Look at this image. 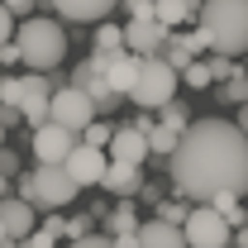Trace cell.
Here are the masks:
<instances>
[{
  "label": "cell",
  "mask_w": 248,
  "mask_h": 248,
  "mask_svg": "<svg viewBox=\"0 0 248 248\" xmlns=\"http://www.w3.org/2000/svg\"><path fill=\"white\" fill-rule=\"evenodd\" d=\"M167 182L182 201L205 205L215 191L248 196V134L234 120H191L167 157Z\"/></svg>",
  "instance_id": "obj_1"
},
{
  "label": "cell",
  "mask_w": 248,
  "mask_h": 248,
  "mask_svg": "<svg viewBox=\"0 0 248 248\" xmlns=\"http://www.w3.org/2000/svg\"><path fill=\"white\" fill-rule=\"evenodd\" d=\"M196 33L219 58L248 53V0H205L196 15Z\"/></svg>",
  "instance_id": "obj_2"
},
{
  "label": "cell",
  "mask_w": 248,
  "mask_h": 248,
  "mask_svg": "<svg viewBox=\"0 0 248 248\" xmlns=\"http://www.w3.org/2000/svg\"><path fill=\"white\" fill-rule=\"evenodd\" d=\"M15 48H19V62L33 67V72H53L62 67L67 58V29H62L58 19H19V29H15Z\"/></svg>",
  "instance_id": "obj_3"
},
{
  "label": "cell",
  "mask_w": 248,
  "mask_h": 248,
  "mask_svg": "<svg viewBox=\"0 0 248 248\" xmlns=\"http://www.w3.org/2000/svg\"><path fill=\"white\" fill-rule=\"evenodd\" d=\"M19 196L29 201L33 210H67V205L81 196V186L72 182L67 162H38L29 177L19 182Z\"/></svg>",
  "instance_id": "obj_4"
},
{
  "label": "cell",
  "mask_w": 248,
  "mask_h": 248,
  "mask_svg": "<svg viewBox=\"0 0 248 248\" xmlns=\"http://www.w3.org/2000/svg\"><path fill=\"white\" fill-rule=\"evenodd\" d=\"M177 86H182V72L167 67V62L153 53V58L139 62V77H134V86H129L124 100H129L134 110H162V105L177 95Z\"/></svg>",
  "instance_id": "obj_5"
},
{
  "label": "cell",
  "mask_w": 248,
  "mask_h": 248,
  "mask_svg": "<svg viewBox=\"0 0 248 248\" xmlns=\"http://www.w3.org/2000/svg\"><path fill=\"white\" fill-rule=\"evenodd\" d=\"M182 234H186V248H229V239H234L229 219L219 210H210V205H191Z\"/></svg>",
  "instance_id": "obj_6"
},
{
  "label": "cell",
  "mask_w": 248,
  "mask_h": 248,
  "mask_svg": "<svg viewBox=\"0 0 248 248\" xmlns=\"http://www.w3.org/2000/svg\"><path fill=\"white\" fill-rule=\"evenodd\" d=\"M48 120L62 124V129H72V134H81L86 124L95 120V105H91V95L86 91H77V86H53V105H48Z\"/></svg>",
  "instance_id": "obj_7"
},
{
  "label": "cell",
  "mask_w": 248,
  "mask_h": 248,
  "mask_svg": "<svg viewBox=\"0 0 248 248\" xmlns=\"http://www.w3.org/2000/svg\"><path fill=\"white\" fill-rule=\"evenodd\" d=\"M67 86H77V91H86V95H91L95 115H100V110L110 115V110H115V105L124 100V95H115V91H110V81H105V67H100V58L77 62V67H72V77H67Z\"/></svg>",
  "instance_id": "obj_8"
},
{
  "label": "cell",
  "mask_w": 248,
  "mask_h": 248,
  "mask_svg": "<svg viewBox=\"0 0 248 248\" xmlns=\"http://www.w3.org/2000/svg\"><path fill=\"white\" fill-rule=\"evenodd\" d=\"M53 86H58V81H48V72H33V77H24V95H19V115L29 120V129H38V124H48V105H53Z\"/></svg>",
  "instance_id": "obj_9"
},
{
  "label": "cell",
  "mask_w": 248,
  "mask_h": 248,
  "mask_svg": "<svg viewBox=\"0 0 248 248\" xmlns=\"http://www.w3.org/2000/svg\"><path fill=\"white\" fill-rule=\"evenodd\" d=\"M33 157H38V162H67V153H72V148H77V134H72V129H62V124H38V129H33Z\"/></svg>",
  "instance_id": "obj_10"
},
{
  "label": "cell",
  "mask_w": 248,
  "mask_h": 248,
  "mask_svg": "<svg viewBox=\"0 0 248 248\" xmlns=\"http://www.w3.org/2000/svg\"><path fill=\"white\" fill-rule=\"evenodd\" d=\"M105 167H110L105 148H91V143H81V139H77V148L67 153V172H72V182H77V186H100Z\"/></svg>",
  "instance_id": "obj_11"
},
{
  "label": "cell",
  "mask_w": 248,
  "mask_h": 248,
  "mask_svg": "<svg viewBox=\"0 0 248 248\" xmlns=\"http://www.w3.org/2000/svg\"><path fill=\"white\" fill-rule=\"evenodd\" d=\"M167 33H172V29L157 24V19H129V24H124V48L139 53V58H153V53H162Z\"/></svg>",
  "instance_id": "obj_12"
},
{
  "label": "cell",
  "mask_w": 248,
  "mask_h": 248,
  "mask_svg": "<svg viewBox=\"0 0 248 248\" xmlns=\"http://www.w3.org/2000/svg\"><path fill=\"white\" fill-rule=\"evenodd\" d=\"M100 58V67H105V81H110V91L115 95H129V86H134V77H139V53H129V48H120V53H95Z\"/></svg>",
  "instance_id": "obj_13"
},
{
  "label": "cell",
  "mask_w": 248,
  "mask_h": 248,
  "mask_svg": "<svg viewBox=\"0 0 248 248\" xmlns=\"http://www.w3.org/2000/svg\"><path fill=\"white\" fill-rule=\"evenodd\" d=\"M110 162H129V167H143V157H148V134H139L134 124H124L115 129V139H110Z\"/></svg>",
  "instance_id": "obj_14"
},
{
  "label": "cell",
  "mask_w": 248,
  "mask_h": 248,
  "mask_svg": "<svg viewBox=\"0 0 248 248\" xmlns=\"http://www.w3.org/2000/svg\"><path fill=\"white\" fill-rule=\"evenodd\" d=\"M53 10L72 24H100L110 19V10H120V0H53Z\"/></svg>",
  "instance_id": "obj_15"
},
{
  "label": "cell",
  "mask_w": 248,
  "mask_h": 248,
  "mask_svg": "<svg viewBox=\"0 0 248 248\" xmlns=\"http://www.w3.org/2000/svg\"><path fill=\"white\" fill-rule=\"evenodd\" d=\"M33 219H38V215H33V205L24 201V196H5V201H0V224H5L10 239H29Z\"/></svg>",
  "instance_id": "obj_16"
},
{
  "label": "cell",
  "mask_w": 248,
  "mask_h": 248,
  "mask_svg": "<svg viewBox=\"0 0 248 248\" xmlns=\"http://www.w3.org/2000/svg\"><path fill=\"white\" fill-rule=\"evenodd\" d=\"M201 48H205V38H201V33L196 29H186V33H167V43H162V53H157V58L167 62V67H177V72H182L186 62L196 58V53H201Z\"/></svg>",
  "instance_id": "obj_17"
},
{
  "label": "cell",
  "mask_w": 248,
  "mask_h": 248,
  "mask_svg": "<svg viewBox=\"0 0 248 248\" xmlns=\"http://www.w3.org/2000/svg\"><path fill=\"white\" fill-rule=\"evenodd\" d=\"M100 186H105L110 196H120V201H134V196L143 191V172H139V167H129V162H110V167H105V177H100Z\"/></svg>",
  "instance_id": "obj_18"
},
{
  "label": "cell",
  "mask_w": 248,
  "mask_h": 248,
  "mask_svg": "<svg viewBox=\"0 0 248 248\" xmlns=\"http://www.w3.org/2000/svg\"><path fill=\"white\" fill-rule=\"evenodd\" d=\"M139 248H186V234H182V224L148 219V224H139Z\"/></svg>",
  "instance_id": "obj_19"
},
{
  "label": "cell",
  "mask_w": 248,
  "mask_h": 248,
  "mask_svg": "<svg viewBox=\"0 0 248 248\" xmlns=\"http://www.w3.org/2000/svg\"><path fill=\"white\" fill-rule=\"evenodd\" d=\"M201 5H205V0H157V5H153V19H157V24H167V29H182V24H196Z\"/></svg>",
  "instance_id": "obj_20"
},
{
  "label": "cell",
  "mask_w": 248,
  "mask_h": 248,
  "mask_svg": "<svg viewBox=\"0 0 248 248\" xmlns=\"http://www.w3.org/2000/svg\"><path fill=\"white\" fill-rule=\"evenodd\" d=\"M182 86H191V91L215 86V62H210V58H191V62L182 67Z\"/></svg>",
  "instance_id": "obj_21"
},
{
  "label": "cell",
  "mask_w": 248,
  "mask_h": 248,
  "mask_svg": "<svg viewBox=\"0 0 248 248\" xmlns=\"http://www.w3.org/2000/svg\"><path fill=\"white\" fill-rule=\"evenodd\" d=\"M95 53H120L124 48V24H110V19H100V29L91 33Z\"/></svg>",
  "instance_id": "obj_22"
},
{
  "label": "cell",
  "mask_w": 248,
  "mask_h": 248,
  "mask_svg": "<svg viewBox=\"0 0 248 248\" xmlns=\"http://www.w3.org/2000/svg\"><path fill=\"white\" fill-rule=\"evenodd\" d=\"M105 229L110 234H134L139 229V215H134V201H120L110 215H105Z\"/></svg>",
  "instance_id": "obj_23"
},
{
  "label": "cell",
  "mask_w": 248,
  "mask_h": 248,
  "mask_svg": "<svg viewBox=\"0 0 248 248\" xmlns=\"http://www.w3.org/2000/svg\"><path fill=\"white\" fill-rule=\"evenodd\" d=\"M219 100L224 105H248V67H239L229 81H219Z\"/></svg>",
  "instance_id": "obj_24"
},
{
  "label": "cell",
  "mask_w": 248,
  "mask_h": 248,
  "mask_svg": "<svg viewBox=\"0 0 248 248\" xmlns=\"http://www.w3.org/2000/svg\"><path fill=\"white\" fill-rule=\"evenodd\" d=\"M182 143V134H172V129H162V124H153L148 129V153H157V157H172V148Z\"/></svg>",
  "instance_id": "obj_25"
},
{
  "label": "cell",
  "mask_w": 248,
  "mask_h": 248,
  "mask_svg": "<svg viewBox=\"0 0 248 248\" xmlns=\"http://www.w3.org/2000/svg\"><path fill=\"white\" fill-rule=\"evenodd\" d=\"M77 139H81V143H91V148H110V139H115V129H110V124H105L100 115H95V120L86 124V129H81Z\"/></svg>",
  "instance_id": "obj_26"
},
{
  "label": "cell",
  "mask_w": 248,
  "mask_h": 248,
  "mask_svg": "<svg viewBox=\"0 0 248 248\" xmlns=\"http://www.w3.org/2000/svg\"><path fill=\"white\" fill-rule=\"evenodd\" d=\"M157 124H162V129H172V134H186L191 115H186V105H172V100H167V105L157 110Z\"/></svg>",
  "instance_id": "obj_27"
},
{
  "label": "cell",
  "mask_w": 248,
  "mask_h": 248,
  "mask_svg": "<svg viewBox=\"0 0 248 248\" xmlns=\"http://www.w3.org/2000/svg\"><path fill=\"white\" fill-rule=\"evenodd\" d=\"M186 215H191V201H182V196L157 201V219H167V224H186Z\"/></svg>",
  "instance_id": "obj_28"
},
{
  "label": "cell",
  "mask_w": 248,
  "mask_h": 248,
  "mask_svg": "<svg viewBox=\"0 0 248 248\" xmlns=\"http://www.w3.org/2000/svg\"><path fill=\"white\" fill-rule=\"evenodd\" d=\"M19 95H24V77H5L0 81V105H19Z\"/></svg>",
  "instance_id": "obj_29"
},
{
  "label": "cell",
  "mask_w": 248,
  "mask_h": 248,
  "mask_svg": "<svg viewBox=\"0 0 248 248\" xmlns=\"http://www.w3.org/2000/svg\"><path fill=\"white\" fill-rule=\"evenodd\" d=\"M124 10H129V19H153V5L157 0H120Z\"/></svg>",
  "instance_id": "obj_30"
},
{
  "label": "cell",
  "mask_w": 248,
  "mask_h": 248,
  "mask_svg": "<svg viewBox=\"0 0 248 248\" xmlns=\"http://www.w3.org/2000/svg\"><path fill=\"white\" fill-rule=\"evenodd\" d=\"M91 219H95V215H77V219H67V239H86V234H91Z\"/></svg>",
  "instance_id": "obj_31"
},
{
  "label": "cell",
  "mask_w": 248,
  "mask_h": 248,
  "mask_svg": "<svg viewBox=\"0 0 248 248\" xmlns=\"http://www.w3.org/2000/svg\"><path fill=\"white\" fill-rule=\"evenodd\" d=\"M38 229H43V234H48V239H67V219H58V210H53V215L43 219V224H38Z\"/></svg>",
  "instance_id": "obj_32"
},
{
  "label": "cell",
  "mask_w": 248,
  "mask_h": 248,
  "mask_svg": "<svg viewBox=\"0 0 248 248\" xmlns=\"http://www.w3.org/2000/svg\"><path fill=\"white\" fill-rule=\"evenodd\" d=\"M15 248H58V239H48L43 229H33L29 239H19V244H15Z\"/></svg>",
  "instance_id": "obj_33"
},
{
  "label": "cell",
  "mask_w": 248,
  "mask_h": 248,
  "mask_svg": "<svg viewBox=\"0 0 248 248\" xmlns=\"http://www.w3.org/2000/svg\"><path fill=\"white\" fill-rule=\"evenodd\" d=\"M67 248H115V244H110L105 234H86V239H72Z\"/></svg>",
  "instance_id": "obj_34"
},
{
  "label": "cell",
  "mask_w": 248,
  "mask_h": 248,
  "mask_svg": "<svg viewBox=\"0 0 248 248\" xmlns=\"http://www.w3.org/2000/svg\"><path fill=\"white\" fill-rule=\"evenodd\" d=\"M10 38H15V15H10V10L0 5V48H5Z\"/></svg>",
  "instance_id": "obj_35"
},
{
  "label": "cell",
  "mask_w": 248,
  "mask_h": 248,
  "mask_svg": "<svg viewBox=\"0 0 248 248\" xmlns=\"http://www.w3.org/2000/svg\"><path fill=\"white\" fill-rule=\"evenodd\" d=\"M10 15H19V19H29V10H33V0H0Z\"/></svg>",
  "instance_id": "obj_36"
},
{
  "label": "cell",
  "mask_w": 248,
  "mask_h": 248,
  "mask_svg": "<svg viewBox=\"0 0 248 248\" xmlns=\"http://www.w3.org/2000/svg\"><path fill=\"white\" fill-rule=\"evenodd\" d=\"M0 172H5V177H15V172H19V157L10 153V148H0Z\"/></svg>",
  "instance_id": "obj_37"
},
{
  "label": "cell",
  "mask_w": 248,
  "mask_h": 248,
  "mask_svg": "<svg viewBox=\"0 0 248 248\" xmlns=\"http://www.w3.org/2000/svg\"><path fill=\"white\" fill-rule=\"evenodd\" d=\"M110 244L115 248H139V229H134V234H110Z\"/></svg>",
  "instance_id": "obj_38"
},
{
  "label": "cell",
  "mask_w": 248,
  "mask_h": 248,
  "mask_svg": "<svg viewBox=\"0 0 248 248\" xmlns=\"http://www.w3.org/2000/svg\"><path fill=\"white\" fill-rule=\"evenodd\" d=\"M15 120H24V115H19V105H0V124L10 129V124H15Z\"/></svg>",
  "instance_id": "obj_39"
},
{
  "label": "cell",
  "mask_w": 248,
  "mask_h": 248,
  "mask_svg": "<svg viewBox=\"0 0 248 248\" xmlns=\"http://www.w3.org/2000/svg\"><path fill=\"white\" fill-rule=\"evenodd\" d=\"M0 62H19V48H15V38H10V43L0 48Z\"/></svg>",
  "instance_id": "obj_40"
},
{
  "label": "cell",
  "mask_w": 248,
  "mask_h": 248,
  "mask_svg": "<svg viewBox=\"0 0 248 248\" xmlns=\"http://www.w3.org/2000/svg\"><path fill=\"white\" fill-rule=\"evenodd\" d=\"M229 244H239V248H248V224H239V229H234V239H229Z\"/></svg>",
  "instance_id": "obj_41"
},
{
  "label": "cell",
  "mask_w": 248,
  "mask_h": 248,
  "mask_svg": "<svg viewBox=\"0 0 248 248\" xmlns=\"http://www.w3.org/2000/svg\"><path fill=\"white\" fill-rule=\"evenodd\" d=\"M19 244V239H10V234H5V224H0V248H15Z\"/></svg>",
  "instance_id": "obj_42"
},
{
  "label": "cell",
  "mask_w": 248,
  "mask_h": 248,
  "mask_svg": "<svg viewBox=\"0 0 248 248\" xmlns=\"http://www.w3.org/2000/svg\"><path fill=\"white\" fill-rule=\"evenodd\" d=\"M239 129L248 134V105H239Z\"/></svg>",
  "instance_id": "obj_43"
},
{
  "label": "cell",
  "mask_w": 248,
  "mask_h": 248,
  "mask_svg": "<svg viewBox=\"0 0 248 248\" xmlns=\"http://www.w3.org/2000/svg\"><path fill=\"white\" fill-rule=\"evenodd\" d=\"M5 196H10V177L0 172V201H5Z\"/></svg>",
  "instance_id": "obj_44"
},
{
  "label": "cell",
  "mask_w": 248,
  "mask_h": 248,
  "mask_svg": "<svg viewBox=\"0 0 248 248\" xmlns=\"http://www.w3.org/2000/svg\"><path fill=\"white\" fill-rule=\"evenodd\" d=\"M0 148H5V124H0Z\"/></svg>",
  "instance_id": "obj_45"
}]
</instances>
